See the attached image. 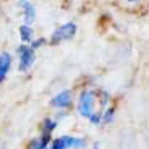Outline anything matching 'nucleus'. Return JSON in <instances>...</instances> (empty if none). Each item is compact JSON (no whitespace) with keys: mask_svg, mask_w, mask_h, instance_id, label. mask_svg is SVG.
<instances>
[{"mask_svg":"<svg viewBox=\"0 0 149 149\" xmlns=\"http://www.w3.org/2000/svg\"><path fill=\"white\" fill-rule=\"evenodd\" d=\"M95 92L93 90H84L79 95V102H77V111L84 118H90L95 113Z\"/></svg>","mask_w":149,"mask_h":149,"instance_id":"1","label":"nucleus"},{"mask_svg":"<svg viewBox=\"0 0 149 149\" xmlns=\"http://www.w3.org/2000/svg\"><path fill=\"white\" fill-rule=\"evenodd\" d=\"M85 148V139L84 138H75V136H59L51 141L49 149H84Z\"/></svg>","mask_w":149,"mask_h":149,"instance_id":"2","label":"nucleus"},{"mask_svg":"<svg viewBox=\"0 0 149 149\" xmlns=\"http://www.w3.org/2000/svg\"><path fill=\"white\" fill-rule=\"evenodd\" d=\"M17 53H18V70L20 72L30 70V67L35 64V59H36L35 49L28 46V44H20Z\"/></svg>","mask_w":149,"mask_h":149,"instance_id":"3","label":"nucleus"},{"mask_svg":"<svg viewBox=\"0 0 149 149\" xmlns=\"http://www.w3.org/2000/svg\"><path fill=\"white\" fill-rule=\"evenodd\" d=\"M75 33H77V25L74 22H67L54 30V33L51 35V40H49V44H59L62 41L72 40Z\"/></svg>","mask_w":149,"mask_h":149,"instance_id":"4","label":"nucleus"},{"mask_svg":"<svg viewBox=\"0 0 149 149\" xmlns=\"http://www.w3.org/2000/svg\"><path fill=\"white\" fill-rule=\"evenodd\" d=\"M49 105L59 110H66L67 107H70L72 105V93H70V90H62L57 95H54L51 98V102H49Z\"/></svg>","mask_w":149,"mask_h":149,"instance_id":"5","label":"nucleus"},{"mask_svg":"<svg viewBox=\"0 0 149 149\" xmlns=\"http://www.w3.org/2000/svg\"><path fill=\"white\" fill-rule=\"evenodd\" d=\"M18 3H20V7H22L23 22H25V25H33L35 20H36V8H35V5L31 3L30 0H20Z\"/></svg>","mask_w":149,"mask_h":149,"instance_id":"6","label":"nucleus"},{"mask_svg":"<svg viewBox=\"0 0 149 149\" xmlns=\"http://www.w3.org/2000/svg\"><path fill=\"white\" fill-rule=\"evenodd\" d=\"M12 62H13V57H12L10 53L3 51V53L0 54V84L7 79L10 69H12Z\"/></svg>","mask_w":149,"mask_h":149,"instance_id":"7","label":"nucleus"},{"mask_svg":"<svg viewBox=\"0 0 149 149\" xmlns=\"http://www.w3.org/2000/svg\"><path fill=\"white\" fill-rule=\"evenodd\" d=\"M49 141L51 139V136H38V138H33L30 139V143L26 144V149H49Z\"/></svg>","mask_w":149,"mask_h":149,"instance_id":"8","label":"nucleus"},{"mask_svg":"<svg viewBox=\"0 0 149 149\" xmlns=\"http://www.w3.org/2000/svg\"><path fill=\"white\" fill-rule=\"evenodd\" d=\"M57 128V121L53 118H44L43 123H41V133L44 136H51V133Z\"/></svg>","mask_w":149,"mask_h":149,"instance_id":"9","label":"nucleus"},{"mask_svg":"<svg viewBox=\"0 0 149 149\" xmlns=\"http://www.w3.org/2000/svg\"><path fill=\"white\" fill-rule=\"evenodd\" d=\"M33 35H35V31H33L31 25H25V23H23L22 26H20V38H22L23 44L33 41Z\"/></svg>","mask_w":149,"mask_h":149,"instance_id":"10","label":"nucleus"},{"mask_svg":"<svg viewBox=\"0 0 149 149\" xmlns=\"http://www.w3.org/2000/svg\"><path fill=\"white\" fill-rule=\"evenodd\" d=\"M115 118V108L113 107H110V108H107L105 111H103V116H102V125H108V123H111Z\"/></svg>","mask_w":149,"mask_h":149,"instance_id":"11","label":"nucleus"},{"mask_svg":"<svg viewBox=\"0 0 149 149\" xmlns=\"http://www.w3.org/2000/svg\"><path fill=\"white\" fill-rule=\"evenodd\" d=\"M44 43V40H38V41H33V44H31V48H33V49H38V48H40V46H41V44H43Z\"/></svg>","mask_w":149,"mask_h":149,"instance_id":"12","label":"nucleus"},{"mask_svg":"<svg viewBox=\"0 0 149 149\" xmlns=\"http://www.w3.org/2000/svg\"><path fill=\"white\" fill-rule=\"evenodd\" d=\"M92 149H100V144H98V143H95V144L92 146Z\"/></svg>","mask_w":149,"mask_h":149,"instance_id":"13","label":"nucleus"},{"mask_svg":"<svg viewBox=\"0 0 149 149\" xmlns=\"http://www.w3.org/2000/svg\"><path fill=\"white\" fill-rule=\"evenodd\" d=\"M128 2H136V0H128Z\"/></svg>","mask_w":149,"mask_h":149,"instance_id":"14","label":"nucleus"}]
</instances>
